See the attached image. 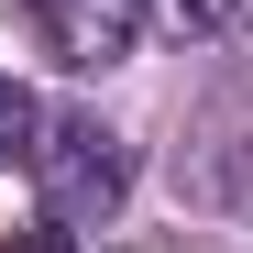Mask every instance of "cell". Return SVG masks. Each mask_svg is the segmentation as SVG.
<instances>
[{"instance_id":"6da1fadb","label":"cell","mask_w":253,"mask_h":253,"mask_svg":"<svg viewBox=\"0 0 253 253\" xmlns=\"http://www.w3.org/2000/svg\"><path fill=\"white\" fill-rule=\"evenodd\" d=\"M33 198H44V220H110L121 198H132V143L110 132L99 110H55L44 143H33Z\"/></svg>"},{"instance_id":"7a4b0ae2","label":"cell","mask_w":253,"mask_h":253,"mask_svg":"<svg viewBox=\"0 0 253 253\" xmlns=\"http://www.w3.org/2000/svg\"><path fill=\"white\" fill-rule=\"evenodd\" d=\"M22 11H33V33H44V55L77 66V77L121 66V55H132V33L154 22L143 0H22Z\"/></svg>"},{"instance_id":"3957f363","label":"cell","mask_w":253,"mask_h":253,"mask_svg":"<svg viewBox=\"0 0 253 253\" xmlns=\"http://www.w3.org/2000/svg\"><path fill=\"white\" fill-rule=\"evenodd\" d=\"M33 143H44V110H33V88L0 66V165H33Z\"/></svg>"},{"instance_id":"277c9868","label":"cell","mask_w":253,"mask_h":253,"mask_svg":"<svg viewBox=\"0 0 253 253\" xmlns=\"http://www.w3.org/2000/svg\"><path fill=\"white\" fill-rule=\"evenodd\" d=\"M143 11H154V33H176V44H209V33H231L242 0H143Z\"/></svg>"},{"instance_id":"5b68a950","label":"cell","mask_w":253,"mask_h":253,"mask_svg":"<svg viewBox=\"0 0 253 253\" xmlns=\"http://www.w3.org/2000/svg\"><path fill=\"white\" fill-rule=\"evenodd\" d=\"M0 253H66V220H44V231H11Z\"/></svg>"}]
</instances>
